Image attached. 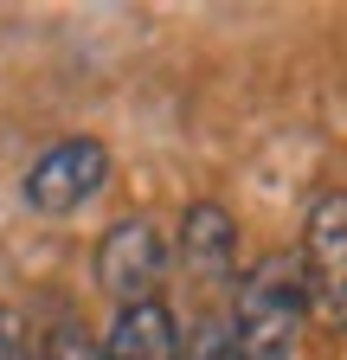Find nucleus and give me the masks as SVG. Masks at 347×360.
I'll list each match as a JSON object with an SVG mask.
<instances>
[{"instance_id":"1","label":"nucleus","mask_w":347,"mask_h":360,"mask_svg":"<svg viewBox=\"0 0 347 360\" xmlns=\"http://www.w3.org/2000/svg\"><path fill=\"white\" fill-rule=\"evenodd\" d=\"M302 322H309V296H302V264L289 251H270L257 257L244 277H238V296H232V347L238 360H296V341H302Z\"/></svg>"},{"instance_id":"2","label":"nucleus","mask_w":347,"mask_h":360,"mask_svg":"<svg viewBox=\"0 0 347 360\" xmlns=\"http://www.w3.org/2000/svg\"><path fill=\"white\" fill-rule=\"evenodd\" d=\"M302 296L309 322L328 335H347V193H322L302 225Z\"/></svg>"},{"instance_id":"3","label":"nucleus","mask_w":347,"mask_h":360,"mask_svg":"<svg viewBox=\"0 0 347 360\" xmlns=\"http://www.w3.org/2000/svg\"><path fill=\"white\" fill-rule=\"evenodd\" d=\"M167 277V238L155 219H116L103 245H97V283L116 309H136V302H155Z\"/></svg>"},{"instance_id":"4","label":"nucleus","mask_w":347,"mask_h":360,"mask_svg":"<svg viewBox=\"0 0 347 360\" xmlns=\"http://www.w3.org/2000/svg\"><path fill=\"white\" fill-rule=\"evenodd\" d=\"M103 180H110V148L97 142V135H71V142L46 148V155L26 167V187L20 193H26L32 212L58 219V212H77Z\"/></svg>"},{"instance_id":"5","label":"nucleus","mask_w":347,"mask_h":360,"mask_svg":"<svg viewBox=\"0 0 347 360\" xmlns=\"http://www.w3.org/2000/svg\"><path fill=\"white\" fill-rule=\"evenodd\" d=\"M97 360H181V322H174V309L161 296L136 302V309H116Z\"/></svg>"},{"instance_id":"6","label":"nucleus","mask_w":347,"mask_h":360,"mask_svg":"<svg viewBox=\"0 0 347 360\" xmlns=\"http://www.w3.org/2000/svg\"><path fill=\"white\" fill-rule=\"evenodd\" d=\"M181 257H187V270H199V277H225L232 257H238V219L225 206H212V200L187 206L181 212Z\"/></svg>"},{"instance_id":"7","label":"nucleus","mask_w":347,"mask_h":360,"mask_svg":"<svg viewBox=\"0 0 347 360\" xmlns=\"http://www.w3.org/2000/svg\"><path fill=\"white\" fill-rule=\"evenodd\" d=\"M32 360H97V347H91V335H84L77 322H58L46 341H39Z\"/></svg>"},{"instance_id":"8","label":"nucleus","mask_w":347,"mask_h":360,"mask_svg":"<svg viewBox=\"0 0 347 360\" xmlns=\"http://www.w3.org/2000/svg\"><path fill=\"white\" fill-rule=\"evenodd\" d=\"M0 360H32V328H26V315L0 302Z\"/></svg>"},{"instance_id":"9","label":"nucleus","mask_w":347,"mask_h":360,"mask_svg":"<svg viewBox=\"0 0 347 360\" xmlns=\"http://www.w3.org/2000/svg\"><path fill=\"white\" fill-rule=\"evenodd\" d=\"M187 360H238V347H232V335L225 328H199V341H193V354Z\"/></svg>"}]
</instances>
